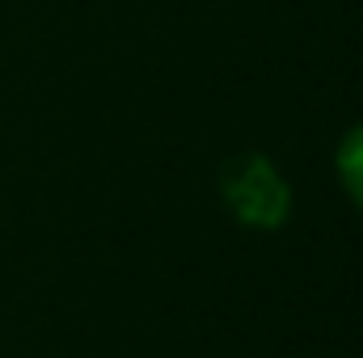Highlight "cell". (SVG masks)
<instances>
[{"label": "cell", "mask_w": 363, "mask_h": 358, "mask_svg": "<svg viewBox=\"0 0 363 358\" xmlns=\"http://www.w3.org/2000/svg\"><path fill=\"white\" fill-rule=\"evenodd\" d=\"M224 198L233 202L237 219L254 228H279L287 215V185L279 181L267 156H245L228 178H224Z\"/></svg>", "instance_id": "cell-1"}, {"label": "cell", "mask_w": 363, "mask_h": 358, "mask_svg": "<svg viewBox=\"0 0 363 358\" xmlns=\"http://www.w3.org/2000/svg\"><path fill=\"white\" fill-rule=\"evenodd\" d=\"M338 173H342L347 194L363 207V127H355L342 139V148H338Z\"/></svg>", "instance_id": "cell-2"}]
</instances>
